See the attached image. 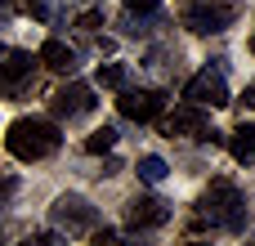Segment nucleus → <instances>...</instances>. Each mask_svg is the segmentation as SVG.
Returning a JSON list of instances; mask_svg holds the SVG:
<instances>
[{
	"label": "nucleus",
	"mask_w": 255,
	"mask_h": 246,
	"mask_svg": "<svg viewBox=\"0 0 255 246\" xmlns=\"http://www.w3.org/2000/svg\"><path fill=\"white\" fill-rule=\"evenodd\" d=\"M184 99L197 103V108H229V81H224V67H202L197 76H188Z\"/></svg>",
	"instance_id": "obj_7"
},
{
	"label": "nucleus",
	"mask_w": 255,
	"mask_h": 246,
	"mask_svg": "<svg viewBox=\"0 0 255 246\" xmlns=\"http://www.w3.org/2000/svg\"><path fill=\"white\" fill-rule=\"evenodd\" d=\"M157 22H161V13H134V9H126L121 31H126V36H143V31H152Z\"/></svg>",
	"instance_id": "obj_13"
},
{
	"label": "nucleus",
	"mask_w": 255,
	"mask_h": 246,
	"mask_svg": "<svg viewBox=\"0 0 255 246\" xmlns=\"http://www.w3.org/2000/svg\"><path fill=\"white\" fill-rule=\"evenodd\" d=\"M247 108H255V85H247Z\"/></svg>",
	"instance_id": "obj_24"
},
{
	"label": "nucleus",
	"mask_w": 255,
	"mask_h": 246,
	"mask_svg": "<svg viewBox=\"0 0 255 246\" xmlns=\"http://www.w3.org/2000/svg\"><path fill=\"white\" fill-rule=\"evenodd\" d=\"M161 134L166 139H202V143H224L220 130H211V117L197 103H179L175 112L161 117Z\"/></svg>",
	"instance_id": "obj_4"
},
{
	"label": "nucleus",
	"mask_w": 255,
	"mask_h": 246,
	"mask_svg": "<svg viewBox=\"0 0 255 246\" xmlns=\"http://www.w3.org/2000/svg\"><path fill=\"white\" fill-rule=\"evenodd\" d=\"M117 108H121V117H130V121H161L166 117V94L161 90H121V99H117Z\"/></svg>",
	"instance_id": "obj_9"
},
{
	"label": "nucleus",
	"mask_w": 255,
	"mask_h": 246,
	"mask_svg": "<svg viewBox=\"0 0 255 246\" xmlns=\"http://www.w3.org/2000/svg\"><path fill=\"white\" fill-rule=\"evenodd\" d=\"M4 148L18 161H45V157H54L63 148V130L54 121H45V117H18L9 125V134H4Z\"/></svg>",
	"instance_id": "obj_2"
},
{
	"label": "nucleus",
	"mask_w": 255,
	"mask_h": 246,
	"mask_svg": "<svg viewBox=\"0 0 255 246\" xmlns=\"http://www.w3.org/2000/svg\"><path fill=\"white\" fill-rule=\"evenodd\" d=\"M112 143H117V130H112V125H99V130L85 139V152H90V157H103V152H112Z\"/></svg>",
	"instance_id": "obj_14"
},
{
	"label": "nucleus",
	"mask_w": 255,
	"mask_h": 246,
	"mask_svg": "<svg viewBox=\"0 0 255 246\" xmlns=\"http://www.w3.org/2000/svg\"><path fill=\"white\" fill-rule=\"evenodd\" d=\"M40 63H45L49 72H58V76H72V72L81 67L76 49H72V45H63V40H54V36H49V40L40 45Z\"/></svg>",
	"instance_id": "obj_11"
},
{
	"label": "nucleus",
	"mask_w": 255,
	"mask_h": 246,
	"mask_svg": "<svg viewBox=\"0 0 255 246\" xmlns=\"http://www.w3.org/2000/svg\"><path fill=\"white\" fill-rule=\"evenodd\" d=\"M36 63H40V54L31 58L27 49H0V94L22 99L36 85Z\"/></svg>",
	"instance_id": "obj_6"
},
{
	"label": "nucleus",
	"mask_w": 255,
	"mask_h": 246,
	"mask_svg": "<svg viewBox=\"0 0 255 246\" xmlns=\"http://www.w3.org/2000/svg\"><path fill=\"white\" fill-rule=\"evenodd\" d=\"M90 246H126V242H121L112 229H103V233H94V242H90Z\"/></svg>",
	"instance_id": "obj_20"
},
{
	"label": "nucleus",
	"mask_w": 255,
	"mask_h": 246,
	"mask_svg": "<svg viewBox=\"0 0 255 246\" xmlns=\"http://www.w3.org/2000/svg\"><path fill=\"white\" fill-rule=\"evenodd\" d=\"M166 220H170V202H161V197H152V193H134V197L126 202V224L139 229V233H152V229H161Z\"/></svg>",
	"instance_id": "obj_10"
},
{
	"label": "nucleus",
	"mask_w": 255,
	"mask_h": 246,
	"mask_svg": "<svg viewBox=\"0 0 255 246\" xmlns=\"http://www.w3.org/2000/svg\"><path fill=\"white\" fill-rule=\"evenodd\" d=\"M36 238H40V246H63V238H58V233H36Z\"/></svg>",
	"instance_id": "obj_22"
},
{
	"label": "nucleus",
	"mask_w": 255,
	"mask_h": 246,
	"mask_svg": "<svg viewBox=\"0 0 255 246\" xmlns=\"http://www.w3.org/2000/svg\"><path fill=\"white\" fill-rule=\"evenodd\" d=\"M22 246H40V238H27V242H22Z\"/></svg>",
	"instance_id": "obj_26"
},
{
	"label": "nucleus",
	"mask_w": 255,
	"mask_h": 246,
	"mask_svg": "<svg viewBox=\"0 0 255 246\" xmlns=\"http://www.w3.org/2000/svg\"><path fill=\"white\" fill-rule=\"evenodd\" d=\"M94 90L85 85V81H72V85H63L54 99H49V112L58 117V121H81V117H90L94 112Z\"/></svg>",
	"instance_id": "obj_8"
},
{
	"label": "nucleus",
	"mask_w": 255,
	"mask_h": 246,
	"mask_svg": "<svg viewBox=\"0 0 255 246\" xmlns=\"http://www.w3.org/2000/svg\"><path fill=\"white\" fill-rule=\"evenodd\" d=\"M94 81H99V85H108V90H126V67H121V63H99Z\"/></svg>",
	"instance_id": "obj_16"
},
{
	"label": "nucleus",
	"mask_w": 255,
	"mask_h": 246,
	"mask_svg": "<svg viewBox=\"0 0 255 246\" xmlns=\"http://www.w3.org/2000/svg\"><path fill=\"white\" fill-rule=\"evenodd\" d=\"M197 229H211V233H242L247 229V197L233 179H211L206 193L197 197V215H193Z\"/></svg>",
	"instance_id": "obj_1"
},
{
	"label": "nucleus",
	"mask_w": 255,
	"mask_h": 246,
	"mask_svg": "<svg viewBox=\"0 0 255 246\" xmlns=\"http://www.w3.org/2000/svg\"><path fill=\"white\" fill-rule=\"evenodd\" d=\"M166 175H170V170H166V161H161L157 152H148V157H139V179H143V184H161Z\"/></svg>",
	"instance_id": "obj_15"
},
{
	"label": "nucleus",
	"mask_w": 255,
	"mask_h": 246,
	"mask_svg": "<svg viewBox=\"0 0 255 246\" xmlns=\"http://www.w3.org/2000/svg\"><path fill=\"white\" fill-rule=\"evenodd\" d=\"M247 246H255V242H247Z\"/></svg>",
	"instance_id": "obj_28"
},
{
	"label": "nucleus",
	"mask_w": 255,
	"mask_h": 246,
	"mask_svg": "<svg viewBox=\"0 0 255 246\" xmlns=\"http://www.w3.org/2000/svg\"><path fill=\"white\" fill-rule=\"evenodd\" d=\"M99 27H103V13H99V9H90V13L76 18V31H81V36H94Z\"/></svg>",
	"instance_id": "obj_18"
},
{
	"label": "nucleus",
	"mask_w": 255,
	"mask_h": 246,
	"mask_svg": "<svg viewBox=\"0 0 255 246\" xmlns=\"http://www.w3.org/2000/svg\"><path fill=\"white\" fill-rule=\"evenodd\" d=\"M251 54H255V31H251Z\"/></svg>",
	"instance_id": "obj_27"
},
{
	"label": "nucleus",
	"mask_w": 255,
	"mask_h": 246,
	"mask_svg": "<svg viewBox=\"0 0 255 246\" xmlns=\"http://www.w3.org/2000/svg\"><path fill=\"white\" fill-rule=\"evenodd\" d=\"M184 246H215V242H206V238H188Z\"/></svg>",
	"instance_id": "obj_23"
},
{
	"label": "nucleus",
	"mask_w": 255,
	"mask_h": 246,
	"mask_svg": "<svg viewBox=\"0 0 255 246\" xmlns=\"http://www.w3.org/2000/svg\"><path fill=\"white\" fill-rule=\"evenodd\" d=\"M238 13H242L238 0H188L179 9V22L197 36H215V31H229L238 22Z\"/></svg>",
	"instance_id": "obj_3"
},
{
	"label": "nucleus",
	"mask_w": 255,
	"mask_h": 246,
	"mask_svg": "<svg viewBox=\"0 0 255 246\" xmlns=\"http://www.w3.org/2000/svg\"><path fill=\"white\" fill-rule=\"evenodd\" d=\"M18 4H22L31 18H40V22H54V18H58V4H54V0H18Z\"/></svg>",
	"instance_id": "obj_17"
},
{
	"label": "nucleus",
	"mask_w": 255,
	"mask_h": 246,
	"mask_svg": "<svg viewBox=\"0 0 255 246\" xmlns=\"http://www.w3.org/2000/svg\"><path fill=\"white\" fill-rule=\"evenodd\" d=\"M49 224H54L58 233H67V238L94 233V229H99V206H90L81 193H63V197H54V206H49Z\"/></svg>",
	"instance_id": "obj_5"
},
{
	"label": "nucleus",
	"mask_w": 255,
	"mask_h": 246,
	"mask_svg": "<svg viewBox=\"0 0 255 246\" xmlns=\"http://www.w3.org/2000/svg\"><path fill=\"white\" fill-rule=\"evenodd\" d=\"M9 188H13V179H4V184H0V197H4V193H9Z\"/></svg>",
	"instance_id": "obj_25"
},
{
	"label": "nucleus",
	"mask_w": 255,
	"mask_h": 246,
	"mask_svg": "<svg viewBox=\"0 0 255 246\" xmlns=\"http://www.w3.org/2000/svg\"><path fill=\"white\" fill-rule=\"evenodd\" d=\"M126 9H134V13H161V0H126Z\"/></svg>",
	"instance_id": "obj_19"
},
{
	"label": "nucleus",
	"mask_w": 255,
	"mask_h": 246,
	"mask_svg": "<svg viewBox=\"0 0 255 246\" xmlns=\"http://www.w3.org/2000/svg\"><path fill=\"white\" fill-rule=\"evenodd\" d=\"M9 18H13V0H0V27H4Z\"/></svg>",
	"instance_id": "obj_21"
},
{
	"label": "nucleus",
	"mask_w": 255,
	"mask_h": 246,
	"mask_svg": "<svg viewBox=\"0 0 255 246\" xmlns=\"http://www.w3.org/2000/svg\"><path fill=\"white\" fill-rule=\"evenodd\" d=\"M229 152H233V161H255V125H238L233 130V139H229Z\"/></svg>",
	"instance_id": "obj_12"
}]
</instances>
